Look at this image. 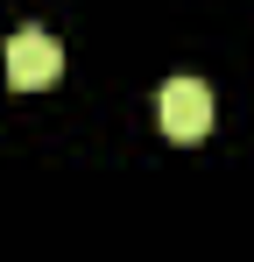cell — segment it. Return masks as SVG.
Returning <instances> with one entry per match:
<instances>
[{
	"mask_svg": "<svg viewBox=\"0 0 254 262\" xmlns=\"http://www.w3.org/2000/svg\"><path fill=\"white\" fill-rule=\"evenodd\" d=\"M156 114H163V135H169V142H198V135L212 128L205 78H169V85L156 92Z\"/></svg>",
	"mask_w": 254,
	"mask_h": 262,
	"instance_id": "7a4b0ae2",
	"label": "cell"
},
{
	"mask_svg": "<svg viewBox=\"0 0 254 262\" xmlns=\"http://www.w3.org/2000/svg\"><path fill=\"white\" fill-rule=\"evenodd\" d=\"M57 71H64V50L49 43V29H14L7 36V85L14 92L57 85Z\"/></svg>",
	"mask_w": 254,
	"mask_h": 262,
	"instance_id": "6da1fadb",
	"label": "cell"
}]
</instances>
